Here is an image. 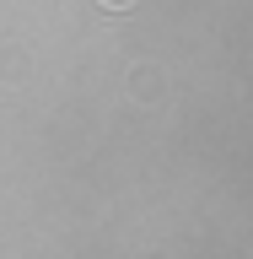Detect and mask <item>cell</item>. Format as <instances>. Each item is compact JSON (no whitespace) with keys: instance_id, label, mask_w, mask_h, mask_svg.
Segmentation results:
<instances>
[{"instance_id":"1","label":"cell","mask_w":253,"mask_h":259,"mask_svg":"<svg viewBox=\"0 0 253 259\" xmlns=\"http://www.w3.org/2000/svg\"><path fill=\"white\" fill-rule=\"evenodd\" d=\"M113 6H124V0H113Z\"/></svg>"}]
</instances>
